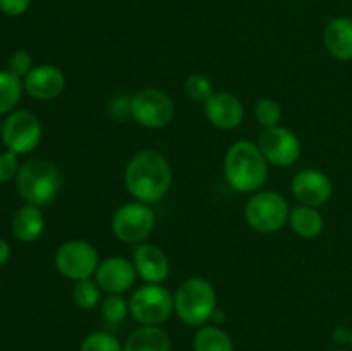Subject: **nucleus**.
Segmentation results:
<instances>
[{"mask_svg": "<svg viewBox=\"0 0 352 351\" xmlns=\"http://www.w3.org/2000/svg\"><path fill=\"white\" fill-rule=\"evenodd\" d=\"M126 188L136 202L158 203L172 186V169L167 158L155 150L134 155L126 167Z\"/></svg>", "mask_w": 352, "mask_h": 351, "instance_id": "obj_1", "label": "nucleus"}, {"mask_svg": "<svg viewBox=\"0 0 352 351\" xmlns=\"http://www.w3.org/2000/svg\"><path fill=\"white\" fill-rule=\"evenodd\" d=\"M223 172L234 191L256 193L268 179V162L256 143L241 140L227 150Z\"/></svg>", "mask_w": 352, "mask_h": 351, "instance_id": "obj_2", "label": "nucleus"}, {"mask_svg": "<svg viewBox=\"0 0 352 351\" xmlns=\"http://www.w3.org/2000/svg\"><path fill=\"white\" fill-rule=\"evenodd\" d=\"M16 186L21 198L34 206H48L57 200L60 193V171L52 162L33 158L19 167Z\"/></svg>", "mask_w": 352, "mask_h": 351, "instance_id": "obj_3", "label": "nucleus"}, {"mask_svg": "<svg viewBox=\"0 0 352 351\" xmlns=\"http://www.w3.org/2000/svg\"><path fill=\"white\" fill-rule=\"evenodd\" d=\"M174 312L186 326H206L217 312V292L212 282L203 277L186 279L174 295Z\"/></svg>", "mask_w": 352, "mask_h": 351, "instance_id": "obj_4", "label": "nucleus"}, {"mask_svg": "<svg viewBox=\"0 0 352 351\" xmlns=\"http://www.w3.org/2000/svg\"><path fill=\"white\" fill-rule=\"evenodd\" d=\"M244 215L251 229L272 234L280 231L289 222L291 209H289L287 200L280 193L258 191L246 203Z\"/></svg>", "mask_w": 352, "mask_h": 351, "instance_id": "obj_5", "label": "nucleus"}, {"mask_svg": "<svg viewBox=\"0 0 352 351\" xmlns=\"http://www.w3.org/2000/svg\"><path fill=\"white\" fill-rule=\"evenodd\" d=\"M129 313L141 326H162L174 313V296L162 284L140 286L129 298Z\"/></svg>", "mask_w": 352, "mask_h": 351, "instance_id": "obj_6", "label": "nucleus"}, {"mask_svg": "<svg viewBox=\"0 0 352 351\" xmlns=\"http://www.w3.org/2000/svg\"><path fill=\"white\" fill-rule=\"evenodd\" d=\"M174 114V100L158 88H144L129 98V116L148 129L168 126Z\"/></svg>", "mask_w": 352, "mask_h": 351, "instance_id": "obj_7", "label": "nucleus"}, {"mask_svg": "<svg viewBox=\"0 0 352 351\" xmlns=\"http://www.w3.org/2000/svg\"><path fill=\"white\" fill-rule=\"evenodd\" d=\"M98 251L85 240L65 241L55 253L57 270L74 282L91 279L98 268Z\"/></svg>", "mask_w": 352, "mask_h": 351, "instance_id": "obj_8", "label": "nucleus"}, {"mask_svg": "<svg viewBox=\"0 0 352 351\" xmlns=\"http://www.w3.org/2000/svg\"><path fill=\"white\" fill-rule=\"evenodd\" d=\"M155 227V213L150 205L141 202H129L119 206L112 217V231L122 243H144Z\"/></svg>", "mask_w": 352, "mask_h": 351, "instance_id": "obj_9", "label": "nucleus"}, {"mask_svg": "<svg viewBox=\"0 0 352 351\" xmlns=\"http://www.w3.org/2000/svg\"><path fill=\"white\" fill-rule=\"evenodd\" d=\"M41 123L33 112L17 110L3 123L2 141L7 150L16 155L31 153L41 141Z\"/></svg>", "mask_w": 352, "mask_h": 351, "instance_id": "obj_10", "label": "nucleus"}, {"mask_svg": "<svg viewBox=\"0 0 352 351\" xmlns=\"http://www.w3.org/2000/svg\"><path fill=\"white\" fill-rule=\"evenodd\" d=\"M258 147L268 164L275 167H291L301 157V141L284 126L265 127L258 136Z\"/></svg>", "mask_w": 352, "mask_h": 351, "instance_id": "obj_11", "label": "nucleus"}, {"mask_svg": "<svg viewBox=\"0 0 352 351\" xmlns=\"http://www.w3.org/2000/svg\"><path fill=\"white\" fill-rule=\"evenodd\" d=\"M136 275L138 272L133 260H127L120 255H113V257L100 262L95 272V281L102 291L109 292V295H122L133 288L136 282Z\"/></svg>", "mask_w": 352, "mask_h": 351, "instance_id": "obj_12", "label": "nucleus"}, {"mask_svg": "<svg viewBox=\"0 0 352 351\" xmlns=\"http://www.w3.org/2000/svg\"><path fill=\"white\" fill-rule=\"evenodd\" d=\"M291 189L299 205L318 209V206L325 205L330 196H332V181H330L325 172L308 167L299 171L292 178Z\"/></svg>", "mask_w": 352, "mask_h": 351, "instance_id": "obj_13", "label": "nucleus"}, {"mask_svg": "<svg viewBox=\"0 0 352 351\" xmlns=\"http://www.w3.org/2000/svg\"><path fill=\"white\" fill-rule=\"evenodd\" d=\"M24 89L31 98L54 100L65 89V74L52 64H41L31 69L24 78Z\"/></svg>", "mask_w": 352, "mask_h": 351, "instance_id": "obj_14", "label": "nucleus"}, {"mask_svg": "<svg viewBox=\"0 0 352 351\" xmlns=\"http://www.w3.org/2000/svg\"><path fill=\"white\" fill-rule=\"evenodd\" d=\"M133 264L136 267L138 275L146 284H162L164 281H167L168 274H170V262L164 250H160L157 244H138L133 255Z\"/></svg>", "mask_w": 352, "mask_h": 351, "instance_id": "obj_15", "label": "nucleus"}, {"mask_svg": "<svg viewBox=\"0 0 352 351\" xmlns=\"http://www.w3.org/2000/svg\"><path fill=\"white\" fill-rule=\"evenodd\" d=\"M205 114L210 123L223 131L236 129L244 119L243 102L229 92H215L205 103Z\"/></svg>", "mask_w": 352, "mask_h": 351, "instance_id": "obj_16", "label": "nucleus"}, {"mask_svg": "<svg viewBox=\"0 0 352 351\" xmlns=\"http://www.w3.org/2000/svg\"><path fill=\"white\" fill-rule=\"evenodd\" d=\"M323 43L327 52L337 61H352V19L333 17L323 31Z\"/></svg>", "mask_w": 352, "mask_h": 351, "instance_id": "obj_17", "label": "nucleus"}, {"mask_svg": "<svg viewBox=\"0 0 352 351\" xmlns=\"http://www.w3.org/2000/svg\"><path fill=\"white\" fill-rule=\"evenodd\" d=\"M45 217L40 206L24 205L14 213L12 217V233L16 240L23 243H33L43 234Z\"/></svg>", "mask_w": 352, "mask_h": 351, "instance_id": "obj_18", "label": "nucleus"}, {"mask_svg": "<svg viewBox=\"0 0 352 351\" xmlns=\"http://www.w3.org/2000/svg\"><path fill=\"white\" fill-rule=\"evenodd\" d=\"M170 336L160 326H141L124 343V351H170Z\"/></svg>", "mask_w": 352, "mask_h": 351, "instance_id": "obj_19", "label": "nucleus"}, {"mask_svg": "<svg viewBox=\"0 0 352 351\" xmlns=\"http://www.w3.org/2000/svg\"><path fill=\"white\" fill-rule=\"evenodd\" d=\"M289 226H291L292 233L296 236L313 240V237L322 234L325 222H323V217L318 209L308 205H298L296 209L291 210Z\"/></svg>", "mask_w": 352, "mask_h": 351, "instance_id": "obj_20", "label": "nucleus"}, {"mask_svg": "<svg viewBox=\"0 0 352 351\" xmlns=\"http://www.w3.org/2000/svg\"><path fill=\"white\" fill-rule=\"evenodd\" d=\"M195 351H234V343L226 330L215 326H203L192 341Z\"/></svg>", "mask_w": 352, "mask_h": 351, "instance_id": "obj_21", "label": "nucleus"}, {"mask_svg": "<svg viewBox=\"0 0 352 351\" xmlns=\"http://www.w3.org/2000/svg\"><path fill=\"white\" fill-rule=\"evenodd\" d=\"M24 83L9 71H0V116L10 112L19 103Z\"/></svg>", "mask_w": 352, "mask_h": 351, "instance_id": "obj_22", "label": "nucleus"}, {"mask_svg": "<svg viewBox=\"0 0 352 351\" xmlns=\"http://www.w3.org/2000/svg\"><path fill=\"white\" fill-rule=\"evenodd\" d=\"M100 286L93 279H82L78 281L72 288V299L76 306L81 310H93L100 303Z\"/></svg>", "mask_w": 352, "mask_h": 351, "instance_id": "obj_23", "label": "nucleus"}, {"mask_svg": "<svg viewBox=\"0 0 352 351\" xmlns=\"http://www.w3.org/2000/svg\"><path fill=\"white\" fill-rule=\"evenodd\" d=\"M81 351H124V346L112 334L105 330H96L82 339Z\"/></svg>", "mask_w": 352, "mask_h": 351, "instance_id": "obj_24", "label": "nucleus"}, {"mask_svg": "<svg viewBox=\"0 0 352 351\" xmlns=\"http://www.w3.org/2000/svg\"><path fill=\"white\" fill-rule=\"evenodd\" d=\"M254 117L265 127L278 126L282 120V107L274 98H261L254 105Z\"/></svg>", "mask_w": 352, "mask_h": 351, "instance_id": "obj_25", "label": "nucleus"}, {"mask_svg": "<svg viewBox=\"0 0 352 351\" xmlns=\"http://www.w3.org/2000/svg\"><path fill=\"white\" fill-rule=\"evenodd\" d=\"M184 89L188 93L189 98H192L195 102H203L206 103L213 96L215 89H213L212 81H210L208 76L205 74H191L184 83Z\"/></svg>", "mask_w": 352, "mask_h": 351, "instance_id": "obj_26", "label": "nucleus"}, {"mask_svg": "<svg viewBox=\"0 0 352 351\" xmlns=\"http://www.w3.org/2000/svg\"><path fill=\"white\" fill-rule=\"evenodd\" d=\"M102 313L107 322L117 326L126 320L129 313V301H126L122 295H109L102 303Z\"/></svg>", "mask_w": 352, "mask_h": 351, "instance_id": "obj_27", "label": "nucleus"}, {"mask_svg": "<svg viewBox=\"0 0 352 351\" xmlns=\"http://www.w3.org/2000/svg\"><path fill=\"white\" fill-rule=\"evenodd\" d=\"M31 69H33V57L26 50L14 52L9 57V62H7V71L12 72L17 78H26Z\"/></svg>", "mask_w": 352, "mask_h": 351, "instance_id": "obj_28", "label": "nucleus"}, {"mask_svg": "<svg viewBox=\"0 0 352 351\" xmlns=\"http://www.w3.org/2000/svg\"><path fill=\"white\" fill-rule=\"evenodd\" d=\"M19 172V162H17V155L14 151H3L0 153V184L2 182L14 179Z\"/></svg>", "mask_w": 352, "mask_h": 351, "instance_id": "obj_29", "label": "nucleus"}, {"mask_svg": "<svg viewBox=\"0 0 352 351\" xmlns=\"http://www.w3.org/2000/svg\"><path fill=\"white\" fill-rule=\"evenodd\" d=\"M31 6V0H0V10L7 16H23Z\"/></svg>", "mask_w": 352, "mask_h": 351, "instance_id": "obj_30", "label": "nucleus"}, {"mask_svg": "<svg viewBox=\"0 0 352 351\" xmlns=\"http://www.w3.org/2000/svg\"><path fill=\"white\" fill-rule=\"evenodd\" d=\"M333 341H336L337 344L351 343V330L347 329V327H337V329L333 330Z\"/></svg>", "mask_w": 352, "mask_h": 351, "instance_id": "obj_31", "label": "nucleus"}, {"mask_svg": "<svg viewBox=\"0 0 352 351\" xmlns=\"http://www.w3.org/2000/svg\"><path fill=\"white\" fill-rule=\"evenodd\" d=\"M9 258H10L9 243H7L6 240H2V237H0V267L7 264V262H9Z\"/></svg>", "mask_w": 352, "mask_h": 351, "instance_id": "obj_32", "label": "nucleus"}, {"mask_svg": "<svg viewBox=\"0 0 352 351\" xmlns=\"http://www.w3.org/2000/svg\"><path fill=\"white\" fill-rule=\"evenodd\" d=\"M2 129H3V124L0 123V136H2Z\"/></svg>", "mask_w": 352, "mask_h": 351, "instance_id": "obj_33", "label": "nucleus"}, {"mask_svg": "<svg viewBox=\"0 0 352 351\" xmlns=\"http://www.w3.org/2000/svg\"><path fill=\"white\" fill-rule=\"evenodd\" d=\"M349 344L352 346V330H351V343H349Z\"/></svg>", "mask_w": 352, "mask_h": 351, "instance_id": "obj_34", "label": "nucleus"}, {"mask_svg": "<svg viewBox=\"0 0 352 351\" xmlns=\"http://www.w3.org/2000/svg\"><path fill=\"white\" fill-rule=\"evenodd\" d=\"M333 351H344V350H333Z\"/></svg>", "mask_w": 352, "mask_h": 351, "instance_id": "obj_35", "label": "nucleus"}]
</instances>
